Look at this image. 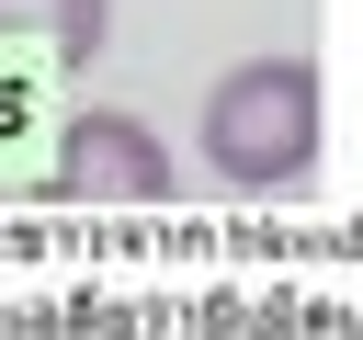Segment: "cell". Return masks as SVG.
<instances>
[{
	"instance_id": "cell-1",
	"label": "cell",
	"mask_w": 363,
	"mask_h": 340,
	"mask_svg": "<svg viewBox=\"0 0 363 340\" xmlns=\"http://www.w3.org/2000/svg\"><path fill=\"white\" fill-rule=\"evenodd\" d=\"M193 170H216L227 193H306L318 181V68L238 57L193 113Z\"/></svg>"
},
{
	"instance_id": "cell-2",
	"label": "cell",
	"mask_w": 363,
	"mask_h": 340,
	"mask_svg": "<svg viewBox=\"0 0 363 340\" xmlns=\"http://www.w3.org/2000/svg\"><path fill=\"white\" fill-rule=\"evenodd\" d=\"M45 181L57 193H91V204H182V147L147 113H68Z\"/></svg>"
},
{
	"instance_id": "cell-3",
	"label": "cell",
	"mask_w": 363,
	"mask_h": 340,
	"mask_svg": "<svg viewBox=\"0 0 363 340\" xmlns=\"http://www.w3.org/2000/svg\"><path fill=\"white\" fill-rule=\"evenodd\" d=\"M0 34H34L57 68H91L113 34V0H0Z\"/></svg>"
}]
</instances>
